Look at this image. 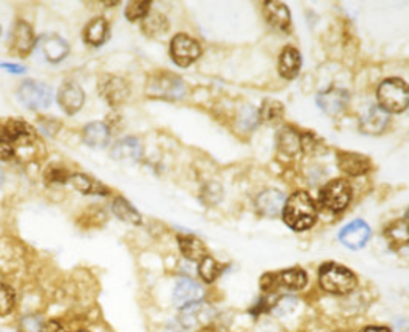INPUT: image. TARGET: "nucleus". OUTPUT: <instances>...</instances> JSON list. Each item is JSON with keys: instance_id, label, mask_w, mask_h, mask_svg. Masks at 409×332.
I'll return each mask as SVG.
<instances>
[{"instance_id": "obj_1", "label": "nucleus", "mask_w": 409, "mask_h": 332, "mask_svg": "<svg viewBox=\"0 0 409 332\" xmlns=\"http://www.w3.org/2000/svg\"><path fill=\"white\" fill-rule=\"evenodd\" d=\"M285 224L293 230H307L315 224L316 206L307 192H294L283 206Z\"/></svg>"}, {"instance_id": "obj_2", "label": "nucleus", "mask_w": 409, "mask_h": 332, "mask_svg": "<svg viewBox=\"0 0 409 332\" xmlns=\"http://www.w3.org/2000/svg\"><path fill=\"white\" fill-rule=\"evenodd\" d=\"M379 107L387 114H400L409 107V86L400 79H387L377 88Z\"/></svg>"}, {"instance_id": "obj_3", "label": "nucleus", "mask_w": 409, "mask_h": 332, "mask_svg": "<svg viewBox=\"0 0 409 332\" xmlns=\"http://www.w3.org/2000/svg\"><path fill=\"white\" fill-rule=\"evenodd\" d=\"M320 284L330 294H349L355 289V275L337 264H325L320 268Z\"/></svg>"}, {"instance_id": "obj_4", "label": "nucleus", "mask_w": 409, "mask_h": 332, "mask_svg": "<svg viewBox=\"0 0 409 332\" xmlns=\"http://www.w3.org/2000/svg\"><path fill=\"white\" fill-rule=\"evenodd\" d=\"M147 95L152 98L179 99L187 93V85L173 74H160L151 77L146 86Z\"/></svg>"}, {"instance_id": "obj_5", "label": "nucleus", "mask_w": 409, "mask_h": 332, "mask_svg": "<svg viewBox=\"0 0 409 332\" xmlns=\"http://www.w3.org/2000/svg\"><path fill=\"white\" fill-rule=\"evenodd\" d=\"M18 98L21 104L29 109H47L51 104V88L44 81L26 80L18 90Z\"/></svg>"}, {"instance_id": "obj_6", "label": "nucleus", "mask_w": 409, "mask_h": 332, "mask_svg": "<svg viewBox=\"0 0 409 332\" xmlns=\"http://www.w3.org/2000/svg\"><path fill=\"white\" fill-rule=\"evenodd\" d=\"M352 198V188L349 184L342 179H334L330 184L321 188L320 192V202L325 208H328L330 211H342L345 209L347 204L350 203Z\"/></svg>"}, {"instance_id": "obj_7", "label": "nucleus", "mask_w": 409, "mask_h": 332, "mask_svg": "<svg viewBox=\"0 0 409 332\" xmlns=\"http://www.w3.org/2000/svg\"><path fill=\"white\" fill-rule=\"evenodd\" d=\"M171 58L178 66L181 68H187L193 61L198 59V56L202 55V48L198 42L189 37L186 34H178L175 39L171 40Z\"/></svg>"}, {"instance_id": "obj_8", "label": "nucleus", "mask_w": 409, "mask_h": 332, "mask_svg": "<svg viewBox=\"0 0 409 332\" xmlns=\"http://www.w3.org/2000/svg\"><path fill=\"white\" fill-rule=\"evenodd\" d=\"M99 95L109 106H120L130 96V86L122 77L104 75L99 81Z\"/></svg>"}, {"instance_id": "obj_9", "label": "nucleus", "mask_w": 409, "mask_h": 332, "mask_svg": "<svg viewBox=\"0 0 409 332\" xmlns=\"http://www.w3.org/2000/svg\"><path fill=\"white\" fill-rule=\"evenodd\" d=\"M35 45L34 30L26 21H18L12 30V40H10V50L19 58H26Z\"/></svg>"}, {"instance_id": "obj_10", "label": "nucleus", "mask_w": 409, "mask_h": 332, "mask_svg": "<svg viewBox=\"0 0 409 332\" xmlns=\"http://www.w3.org/2000/svg\"><path fill=\"white\" fill-rule=\"evenodd\" d=\"M371 237V228L366 222L354 221L341 230V243L349 249H361Z\"/></svg>"}, {"instance_id": "obj_11", "label": "nucleus", "mask_w": 409, "mask_h": 332, "mask_svg": "<svg viewBox=\"0 0 409 332\" xmlns=\"http://www.w3.org/2000/svg\"><path fill=\"white\" fill-rule=\"evenodd\" d=\"M58 101L61 109H63L66 114L74 115L82 109V106H84L85 93L84 90H82V86L77 85L75 81H66L59 88Z\"/></svg>"}, {"instance_id": "obj_12", "label": "nucleus", "mask_w": 409, "mask_h": 332, "mask_svg": "<svg viewBox=\"0 0 409 332\" xmlns=\"http://www.w3.org/2000/svg\"><path fill=\"white\" fill-rule=\"evenodd\" d=\"M202 297H203L202 286L189 278L179 280L175 288V293H173V302H175V305L179 306V309H184V306L200 302Z\"/></svg>"}, {"instance_id": "obj_13", "label": "nucleus", "mask_w": 409, "mask_h": 332, "mask_svg": "<svg viewBox=\"0 0 409 332\" xmlns=\"http://www.w3.org/2000/svg\"><path fill=\"white\" fill-rule=\"evenodd\" d=\"M347 102H349V95H347L345 90L339 88L326 90L316 96V104H318L321 110L331 117L341 114L345 109Z\"/></svg>"}, {"instance_id": "obj_14", "label": "nucleus", "mask_w": 409, "mask_h": 332, "mask_svg": "<svg viewBox=\"0 0 409 332\" xmlns=\"http://www.w3.org/2000/svg\"><path fill=\"white\" fill-rule=\"evenodd\" d=\"M390 117L379 106H372L361 115L360 128L363 133L368 135H381V133L388 126Z\"/></svg>"}, {"instance_id": "obj_15", "label": "nucleus", "mask_w": 409, "mask_h": 332, "mask_svg": "<svg viewBox=\"0 0 409 332\" xmlns=\"http://www.w3.org/2000/svg\"><path fill=\"white\" fill-rule=\"evenodd\" d=\"M211 315H213L211 306L204 305L202 302H197L189 306H184L181 321L184 326H187V328H196V326L208 323V321L211 320Z\"/></svg>"}, {"instance_id": "obj_16", "label": "nucleus", "mask_w": 409, "mask_h": 332, "mask_svg": "<svg viewBox=\"0 0 409 332\" xmlns=\"http://www.w3.org/2000/svg\"><path fill=\"white\" fill-rule=\"evenodd\" d=\"M264 13L267 21L280 30H288L291 26V14L289 8L285 3L280 2H267L264 3Z\"/></svg>"}, {"instance_id": "obj_17", "label": "nucleus", "mask_w": 409, "mask_h": 332, "mask_svg": "<svg viewBox=\"0 0 409 332\" xmlns=\"http://www.w3.org/2000/svg\"><path fill=\"white\" fill-rule=\"evenodd\" d=\"M337 163H339L341 170L349 173L352 176H360L370 170V160L360 153H349L341 152L337 153Z\"/></svg>"}, {"instance_id": "obj_18", "label": "nucleus", "mask_w": 409, "mask_h": 332, "mask_svg": "<svg viewBox=\"0 0 409 332\" xmlns=\"http://www.w3.org/2000/svg\"><path fill=\"white\" fill-rule=\"evenodd\" d=\"M111 131L106 124L102 121H93V124L86 125L84 128V141L86 146L93 147V149H102L109 144Z\"/></svg>"}, {"instance_id": "obj_19", "label": "nucleus", "mask_w": 409, "mask_h": 332, "mask_svg": "<svg viewBox=\"0 0 409 332\" xmlns=\"http://www.w3.org/2000/svg\"><path fill=\"white\" fill-rule=\"evenodd\" d=\"M142 147L136 137H125L112 149V158L120 162H136L141 158Z\"/></svg>"}, {"instance_id": "obj_20", "label": "nucleus", "mask_w": 409, "mask_h": 332, "mask_svg": "<svg viewBox=\"0 0 409 332\" xmlns=\"http://www.w3.org/2000/svg\"><path fill=\"white\" fill-rule=\"evenodd\" d=\"M285 195L278 191H267L258 197V209L264 216L274 217L280 211H283Z\"/></svg>"}, {"instance_id": "obj_21", "label": "nucleus", "mask_w": 409, "mask_h": 332, "mask_svg": "<svg viewBox=\"0 0 409 332\" xmlns=\"http://www.w3.org/2000/svg\"><path fill=\"white\" fill-rule=\"evenodd\" d=\"M301 69V55L299 51L293 48V47H286L280 55V61H278V70L281 77L285 79H294L296 75L299 74Z\"/></svg>"}, {"instance_id": "obj_22", "label": "nucleus", "mask_w": 409, "mask_h": 332, "mask_svg": "<svg viewBox=\"0 0 409 332\" xmlns=\"http://www.w3.org/2000/svg\"><path fill=\"white\" fill-rule=\"evenodd\" d=\"M269 278H270V275H269ZM270 280H272V284L270 286L280 284V286H283V288H288V289H303L307 283V275L303 268H289V270H283V272L275 275V277L270 278Z\"/></svg>"}, {"instance_id": "obj_23", "label": "nucleus", "mask_w": 409, "mask_h": 332, "mask_svg": "<svg viewBox=\"0 0 409 332\" xmlns=\"http://www.w3.org/2000/svg\"><path fill=\"white\" fill-rule=\"evenodd\" d=\"M7 128L10 137H12L15 147H24V146H32L35 142V133L29 125L23 124V121H10L5 126Z\"/></svg>"}, {"instance_id": "obj_24", "label": "nucleus", "mask_w": 409, "mask_h": 332, "mask_svg": "<svg viewBox=\"0 0 409 332\" xmlns=\"http://www.w3.org/2000/svg\"><path fill=\"white\" fill-rule=\"evenodd\" d=\"M42 48L50 63H59L69 53V45L58 35H50V37L45 39Z\"/></svg>"}, {"instance_id": "obj_25", "label": "nucleus", "mask_w": 409, "mask_h": 332, "mask_svg": "<svg viewBox=\"0 0 409 332\" xmlns=\"http://www.w3.org/2000/svg\"><path fill=\"white\" fill-rule=\"evenodd\" d=\"M69 181L77 191L85 195H107L109 193V188L86 175H70Z\"/></svg>"}, {"instance_id": "obj_26", "label": "nucleus", "mask_w": 409, "mask_h": 332, "mask_svg": "<svg viewBox=\"0 0 409 332\" xmlns=\"http://www.w3.org/2000/svg\"><path fill=\"white\" fill-rule=\"evenodd\" d=\"M107 21L104 18H95L86 24V28L84 30V39L86 43L93 45V47H98L102 42H104L107 37Z\"/></svg>"}, {"instance_id": "obj_27", "label": "nucleus", "mask_w": 409, "mask_h": 332, "mask_svg": "<svg viewBox=\"0 0 409 332\" xmlns=\"http://www.w3.org/2000/svg\"><path fill=\"white\" fill-rule=\"evenodd\" d=\"M387 242L393 248H401L409 244V222L406 221H397L392 226H388L386 230Z\"/></svg>"}, {"instance_id": "obj_28", "label": "nucleus", "mask_w": 409, "mask_h": 332, "mask_svg": "<svg viewBox=\"0 0 409 332\" xmlns=\"http://www.w3.org/2000/svg\"><path fill=\"white\" fill-rule=\"evenodd\" d=\"M179 248H181L182 254L186 255L189 260H202L204 255H207L204 244L198 238L191 237V235L179 237Z\"/></svg>"}, {"instance_id": "obj_29", "label": "nucleus", "mask_w": 409, "mask_h": 332, "mask_svg": "<svg viewBox=\"0 0 409 332\" xmlns=\"http://www.w3.org/2000/svg\"><path fill=\"white\" fill-rule=\"evenodd\" d=\"M278 146L283 152L289 153V155H294V153H298L301 150V147H303V137L296 131L291 130V128H283V131H281L278 136Z\"/></svg>"}, {"instance_id": "obj_30", "label": "nucleus", "mask_w": 409, "mask_h": 332, "mask_svg": "<svg viewBox=\"0 0 409 332\" xmlns=\"http://www.w3.org/2000/svg\"><path fill=\"white\" fill-rule=\"evenodd\" d=\"M142 30L149 37H158L168 30V21L162 13H149L142 23Z\"/></svg>"}, {"instance_id": "obj_31", "label": "nucleus", "mask_w": 409, "mask_h": 332, "mask_svg": "<svg viewBox=\"0 0 409 332\" xmlns=\"http://www.w3.org/2000/svg\"><path fill=\"white\" fill-rule=\"evenodd\" d=\"M112 209H114L115 216L120 217L122 221L130 222V224H141V216L137 214L136 209L125 200V198L122 197L115 198L114 204H112Z\"/></svg>"}, {"instance_id": "obj_32", "label": "nucleus", "mask_w": 409, "mask_h": 332, "mask_svg": "<svg viewBox=\"0 0 409 332\" xmlns=\"http://www.w3.org/2000/svg\"><path fill=\"white\" fill-rule=\"evenodd\" d=\"M198 272H200V277L207 281V283H211V281L216 280L221 273V267L219 264L209 255H204L200 260V267H198Z\"/></svg>"}, {"instance_id": "obj_33", "label": "nucleus", "mask_w": 409, "mask_h": 332, "mask_svg": "<svg viewBox=\"0 0 409 332\" xmlns=\"http://www.w3.org/2000/svg\"><path fill=\"white\" fill-rule=\"evenodd\" d=\"M151 3L149 2H130L125 8V14L130 21H137V19H144L149 14Z\"/></svg>"}, {"instance_id": "obj_34", "label": "nucleus", "mask_w": 409, "mask_h": 332, "mask_svg": "<svg viewBox=\"0 0 409 332\" xmlns=\"http://www.w3.org/2000/svg\"><path fill=\"white\" fill-rule=\"evenodd\" d=\"M17 152V147H15L12 137H10L7 128H0V158L2 160H8L12 158Z\"/></svg>"}, {"instance_id": "obj_35", "label": "nucleus", "mask_w": 409, "mask_h": 332, "mask_svg": "<svg viewBox=\"0 0 409 332\" xmlns=\"http://www.w3.org/2000/svg\"><path fill=\"white\" fill-rule=\"evenodd\" d=\"M15 305V293L8 286L0 284V316L8 315Z\"/></svg>"}, {"instance_id": "obj_36", "label": "nucleus", "mask_w": 409, "mask_h": 332, "mask_svg": "<svg viewBox=\"0 0 409 332\" xmlns=\"http://www.w3.org/2000/svg\"><path fill=\"white\" fill-rule=\"evenodd\" d=\"M283 114V107H281L280 102H274V101H267L263 107V110H260V117H263L264 120H277Z\"/></svg>"}, {"instance_id": "obj_37", "label": "nucleus", "mask_w": 409, "mask_h": 332, "mask_svg": "<svg viewBox=\"0 0 409 332\" xmlns=\"http://www.w3.org/2000/svg\"><path fill=\"white\" fill-rule=\"evenodd\" d=\"M45 179H47L48 182H68L70 179L69 171L66 170V168H61V166H48L47 173H45Z\"/></svg>"}, {"instance_id": "obj_38", "label": "nucleus", "mask_w": 409, "mask_h": 332, "mask_svg": "<svg viewBox=\"0 0 409 332\" xmlns=\"http://www.w3.org/2000/svg\"><path fill=\"white\" fill-rule=\"evenodd\" d=\"M21 324H23L24 332H42V328H44V326L40 324V321L37 318H34V316L24 318Z\"/></svg>"}, {"instance_id": "obj_39", "label": "nucleus", "mask_w": 409, "mask_h": 332, "mask_svg": "<svg viewBox=\"0 0 409 332\" xmlns=\"http://www.w3.org/2000/svg\"><path fill=\"white\" fill-rule=\"evenodd\" d=\"M42 332H66V329L63 324L58 323V321H48L42 328Z\"/></svg>"}, {"instance_id": "obj_40", "label": "nucleus", "mask_w": 409, "mask_h": 332, "mask_svg": "<svg viewBox=\"0 0 409 332\" xmlns=\"http://www.w3.org/2000/svg\"><path fill=\"white\" fill-rule=\"evenodd\" d=\"M3 69H7L8 72H13V74H24L26 69L21 68V66H17V64H8V63H3L2 64Z\"/></svg>"}, {"instance_id": "obj_41", "label": "nucleus", "mask_w": 409, "mask_h": 332, "mask_svg": "<svg viewBox=\"0 0 409 332\" xmlns=\"http://www.w3.org/2000/svg\"><path fill=\"white\" fill-rule=\"evenodd\" d=\"M361 332H392L387 328H377V326H371V328H365Z\"/></svg>"}, {"instance_id": "obj_42", "label": "nucleus", "mask_w": 409, "mask_h": 332, "mask_svg": "<svg viewBox=\"0 0 409 332\" xmlns=\"http://www.w3.org/2000/svg\"><path fill=\"white\" fill-rule=\"evenodd\" d=\"M3 179H5V176H3V171L0 170V187H2V184H3Z\"/></svg>"}, {"instance_id": "obj_43", "label": "nucleus", "mask_w": 409, "mask_h": 332, "mask_svg": "<svg viewBox=\"0 0 409 332\" xmlns=\"http://www.w3.org/2000/svg\"><path fill=\"white\" fill-rule=\"evenodd\" d=\"M80 332H86V331H80Z\"/></svg>"}, {"instance_id": "obj_44", "label": "nucleus", "mask_w": 409, "mask_h": 332, "mask_svg": "<svg viewBox=\"0 0 409 332\" xmlns=\"http://www.w3.org/2000/svg\"><path fill=\"white\" fill-rule=\"evenodd\" d=\"M0 32H2V29H0Z\"/></svg>"}, {"instance_id": "obj_45", "label": "nucleus", "mask_w": 409, "mask_h": 332, "mask_svg": "<svg viewBox=\"0 0 409 332\" xmlns=\"http://www.w3.org/2000/svg\"><path fill=\"white\" fill-rule=\"evenodd\" d=\"M408 109H409V107H408Z\"/></svg>"}]
</instances>
